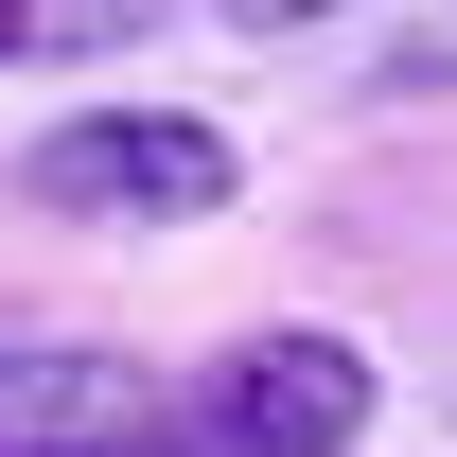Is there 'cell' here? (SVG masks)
Listing matches in <instances>:
<instances>
[{"label":"cell","instance_id":"6da1fadb","mask_svg":"<svg viewBox=\"0 0 457 457\" xmlns=\"http://www.w3.org/2000/svg\"><path fill=\"white\" fill-rule=\"evenodd\" d=\"M0 194L54 212V228H212L246 194V141L194 123V106H71L54 141L0 159Z\"/></svg>","mask_w":457,"mask_h":457},{"label":"cell","instance_id":"7a4b0ae2","mask_svg":"<svg viewBox=\"0 0 457 457\" xmlns=\"http://www.w3.org/2000/svg\"><path fill=\"white\" fill-rule=\"evenodd\" d=\"M370 422H387V370L335 317H264L176 387V457H370Z\"/></svg>","mask_w":457,"mask_h":457},{"label":"cell","instance_id":"3957f363","mask_svg":"<svg viewBox=\"0 0 457 457\" xmlns=\"http://www.w3.org/2000/svg\"><path fill=\"white\" fill-rule=\"evenodd\" d=\"M0 457H176V387L141 352L0 335Z\"/></svg>","mask_w":457,"mask_h":457},{"label":"cell","instance_id":"277c9868","mask_svg":"<svg viewBox=\"0 0 457 457\" xmlns=\"http://www.w3.org/2000/svg\"><path fill=\"white\" fill-rule=\"evenodd\" d=\"M176 0H0V88H54V71H106V54H159Z\"/></svg>","mask_w":457,"mask_h":457},{"label":"cell","instance_id":"5b68a950","mask_svg":"<svg viewBox=\"0 0 457 457\" xmlns=\"http://www.w3.org/2000/svg\"><path fill=\"white\" fill-rule=\"evenodd\" d=\"M317 18H352V0H228V36H264V54H282V36H317Z\"/></svg>","mask_w":457,"mask_h":457}]
</instances>
